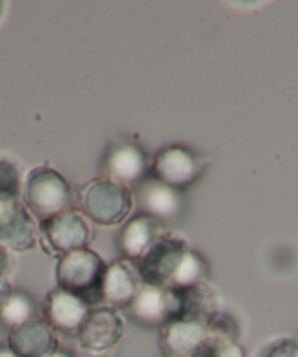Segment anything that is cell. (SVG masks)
<instances>
[{"label": "cell", "instance_id": "obj_1", "mask_svg": "<svg viewBox=\"0 0 298 357\" xmlns=\"http://www.w3.org/2000/svg\"><path fill=\"white\" fill-rule=\"evenodd\" d=\"M107 264L89 248L72 251L58 258L56 288L84 300L89 307L101 305V288Z\"/></svg>", "mask_w": 298, "mask_h": 357}, {"label": "cell", "instance_id": "obj_2", "mask_svg": "<svg viewBox=\"0 0 298 357\" xmlns=\"http://www.w3.org/2000/svg\"><path fill=\"white\" fill-rule=\"evenodd\" d=\"M23 204L38 223L68 211L72 204V187L59 171L51 166H35L23 181Z\"/></svg>", "mask_w": 298, "mask_h": 357}, {"label": "cell", "instance_id": "obj_3", "mask_svg": "<svg viewBox=\"0 0 298 357\" xmlns=\"http://www.w3.org/2000/svg\"><path fill=\"white\" fill-rule=\"evenodd\" d=\"M80 211L93 223L112 227L122 223L133 209V194L124 185L100 176L79 192Z\"/></svg>", "mask_w": 298, "mask_h": 357}, {"label": "cell", "instance_id": "obj_4", "mask_svg": "<svg viewBox=\"0 0 298 357\" xmlns=\"http://www.w3.org/2000/svg\"><path fill=\"white\" fill-rule=\"evenodd\" d=\"M188 250L191 248L184 239L164 232L154 246L131 265L142 284L171 289Z\"/></svg>", "mask_w": 298, "mask_h": 357}, {"label": "cell", "instance_id": "obj_5", "mask_svg": "<svg viewBox=\"0 0 298 357\" xmlns=\"http://www.w3.org/2000/svg\"><path fill=\"white\" fill-rule=\"evenodd\" d=\"M91 227L87 218L79 211H63L47 222L38 223V241L47 255L61 258L72 251L84 250L89 244Z\"/></svg>", "mask_w": 298, "mask_h": 357}, {"label": "cell", "instance_id": "obj_6", "mask_svg": "<svg viewBox=\"0 0 298 357\" xmlns=\"http://www.w3.org/2000/svg\"><path fill=\"white\" fill-rule=\"evenodd\" d=\"M202 171V157L184 145L166 146L150 164V176L180 192L192 187L201 178Z\"/></svg>", "mask_w": 298, "mask_h": 357}, {"label": "cell", "instance_id": "obj_7", "mask_svg": "<svg viewBox=\"0 0 298 357\" xmlns=\"http://www.w3.org/2000/svg\"><path fill=\"white\" fill-rule=\"evenodd\" d=\"M124 310L126 316L138 326L161 330L180 317V296L177 289L142 284L138 295Z\"/></svg>", "mask_w": 298, "mask_h": 357}, {"label": "cell", "instance_id": "obj_8", "mask_svg": "<svg viewBox=\"0 0 298 357\" xmlns=\"http://www.w3.org/2000/svg\"><path fill=\"white\" fill-rule=\"evenodd\" d=\"M124 321L119 310L100 305L91 309L86 323L77 335V340L84 351L100 356L112 351L121 342Z\"/></svg>", "mask_w": 298, "mask_h": 357}, {"label": "cell", "instance_id": "obj_9", "mask_svg": "<svg viewBox=\"0 0 298 357\" xmlns=\"http://www.w3.org/2000/svg\"><path fill=\"white\" fill-rule=\"evenodd\" d=\"M103 173L115 183L136 188L150 174L149 157L136 143H114L103 157Z\"/></svg>", "mask_w": 298, "mask_h": 357}, {"label": "cell", "instance_id": "obj_10", "mask_svg": "<svg viewBox=\"0 0 298 357\" xmlns=\"http://www.w3.org/2000/svg\"><path fill=\"white\" fill-rule=\"evenodd\" d=\"M38 241V223L21 201L0 206V244L7 251L27 253Z\"/></svg>", "mask_w": 298, "mask_h": 357}, {"label": "cell", "instance_id": "obj_11", "mask_svg": "<svg viewBox=\"0 0 298 357\" xmlns=\"http://www.w3.org/2000/svg\"><path fill=\"white\" fill-rule=\"evenodd\" d=\"M93 307L87 305L84 300L54 288L49 291L44 302L45 323L59 335L65 337H77L80 328L86 323Z\"/></svg>", "mask_w": 298, "mask_h": 357}, {"label": "cell", "instance_id": "obj_12", "mask_svg": "<svg viewBox=\"0 0 298 357\" xmlns=\"http://www.w3.org/2000/svg\"><path fill=\"white\" fill-rule=\"evenodd\" d=\"M136 199L142 215L150 216L163 225L178 218L185 206L184 194L180 190L161 183L150 174L136 187Z\"/></svg>", "mask_w": 298, "mask_h": 357}, {"label": "cell", "instance_id": "obj_13", "mask_svg": "<svg viewBox=\"0 0 298 357\" xmlns=\"http://www.w3.org/2000/svg\"><path fill=\"white\" fill-rule=\"evenodd\" d=\"M7 347L17 357H49L58 349V333L45 319L35 317L9 331Z\"/></svg>", "mask_w": 298, "mask_h": 357}, {"label": "cell", "instance_id": "obj_14", "mask_svg": "<svg viewBox=\"0 0 298 357\" xmlns=\"http://www.w3.org/2000/svg\"><path fill=\"white\" fill-rule=\"evenodd\" d=\"M206 338V324L191 319H174L159 330V347L164 357H192Z\"/></svg>", "mask_w": 298, "mask_h": 357}, {"label": "cell", "instance_id": "obj_15", "mask_svg": "<svg viewBox=\"0 0 298 357\" xmlns=\"http://www.w3.org/2000/svg\"><path fill=\"white\" fill-rule=\"evenodd\" d=\"M140 278L135 267L128 261H112L107 265L101 288V305L108 309H128L129 303L138 295Z\"/></svg>", "mask_w": 298, "mask_h": 357}, {"label": "cell", "instance_id": "obj_16", "mask_svg": "<svg viewBox=\"0 0 298 357\" xmlns=\"http://www.w3.org/2000/svg\"><path fill=\"white\" fill-rule=\"evenodd\" d=\"M163 234V223L147 215H136L119 232L117 248L128 264H135Z\"/></svg>", "mask_w": 298, "mask_h": 357}, {"label": "cell", "instance_id": "obj_17", "mask_svg": "<svg viewBox=\"0 0 298 357\" xmlns=\"http://www.w3.org/2000/svg\"><path fill=\"white\" fill-rule=\"evenodd\" d=\"M35 317H37V303H35V300L27 291L10 289L6 298H3L2 307H0V323L13 330V328L21 326L27 321L35 319Z\"/></svg>", "mask_w": 298, "mask_h": 357}, {"label": "cell", "instance_id": "obj_18", "mask_svg": "<svg viewBox=\"0 0 298 357\" xmlns=\"http://www.w3.org/2000/svg\"><path fill=\"white\" fill-rule=\"evenodd\" d=\"M192 357H246V352L236 338L208 333L204 344Z\"/></svg>", "mask_w": 298, "mask_h": 357}, {"label": "cell", "instance_id": "obj_19", "mask_svg": "<svg viewBox=\"0 0 298 357\" xmlns=\"http://www.w3.org/2000/svg\"><path fill=\"white\" fill-rule=\"evenodd\" d=\"M21 174L16 164L9 159H0V206L20 201Z\"/></svg>", "mask_w": 298, "mask_h": 357}, {"label": "cell", "instance_id": "obj_20", "mask_svg": "<svg viewBox=\"0 0 298 357\" xmlns=\"http://www.w3.org/2000/svg\"><path fill=\"white\" fill-rule=\"evenodd\" d=\"M257 357H298V340L290 337L276 338L265 344Z\"/></svg>", "mask_w": 298, "mask_h": 357}, {"label": "cell", "instance_id": "obj_21", "mask_svg": "<svg viewBox=\"0 0 298 357\" xmlns=\"http://www.w3.org/2000/svg\"><path fill=\"white\" fill-rule=\"evenodd\" d=\"M7 272H9V251L0 244V281H6Z\"/></svg>", "mask_w": 298, "mask_h": 357}, {"label": "cell", "instance_id": "obj_22", "mask_svg": "<svg viewBox=\"0 0 298 357\" xmlns=\"http://www.w3.org/2000/svg\"><path fill=\"white\" fill-rule=\"evenodd\" d=\"M9 291H10V286L7 284L6 281H0V307H2L3 298H6L7 293H9Z\"/></svg>", "mask_w": 298, "mask_h": 357}, {"label": "cell", "instance_id": "obj_23", "mask_svg": "<svg viewBox=\"0 0 298 357\" xmlns=\"http://www.w3.org/2000/svg\"><path fill=\"white\" fill-rule=\"evenodd\" d=\"M49 357H75V356H73L70 351H66V349H59L58 347Z\"/></svg>", "mask_w": 298, "mask_h": 357}, {"label": "cell", "instance_id": "obj_24", "mask_svg": "<svg viewBox=\"0 0 298 357\" xmlns=\"http://www.w3.org/2000/svg\"><path fill=\"white\" fill-rule=\"evenodd\" d=\"M0 357H17V356L6 345V347H0Z\"/></svg>", "mask_w": 298, "mask_h": 357}, {"label": "cell", "instance_id": "obj_25", "mask_svg": "<svg viewBox=\"0 0 298 357\" xmlns=\"http://www.w3.org/2000/svg\"><path fill=\"white\" fill-rule=\"evenodd\" d=\"M6 10H7V2H2V0H0V23H2L3 17H6Z\"/></svg>", "mask_w": 298, "mask_h": 357}]
</instances>
